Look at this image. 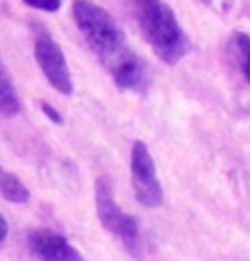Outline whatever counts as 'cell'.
Wrapping results in <instances>:
<instances>
[{"instance_id":"obj_12","label":"cell","mask_w":250,"mask_h":261,"mask_svg":"<svg viewBox=\"0 0 250 261\" xmlns=\"http://www.w3.org/2000/svg\"><path fill=\"white\" fill-rule=\"evenodd\" d=\"M41 109H43V113L49 117V119L53 121V123H57V125H63V115H61L57 109H53L49 103H45V101L41 103Z\"/></svg>"},{"instance_id":"obj_14","label":"cell","mask_w":250,"mask_h":261,"mask_svg":"<svg viewBox=\"0 0 250 261\" xmlns=\"http://www.w3.org/2000/svg\"><path fill=\"white\" fill-rule=\"evenodd\" d=\"M2 174H4V172H2V168H0V175H2Z\"/></svg>"},{"instance_id":"obj_11","label":"cell","mask_w":250,"mask_h":261,"mask_svg":"<svg viewBox=\"0 0 250 261\" xmlns=\"http://www.w3.org/2000/svg\"><path fill=\"white\" fill-rule=\"evenodd\" d=\"M24 4H28L30 8L43 12H57L61 8L63 0H24Z\"/></svg>"},{"instance_id":"obj_1","label":"cell","mask_w":250,"mask_h":261,"mask_svg":"<svg viewBox=\"0 0 250 261\" xmlns=\"http://www.w3.org/2000/svg\"><path fill=\"white\" fill-rule=\"evenodd\" d=\"M131 14L154 55L166 65H176L188 53V37L174 12L163 0H127Z\"/></svg>"},{"instance_id":"obj_7","label":"cell","mask_w":250,"mask_h":261,"mask_svg":"<svg viewBox=\"0 0 250 261\" xmlns=\"http://www.w3.org/2000/svg\"><path fill=\"white\" fill-rule=\"evenodd\" d=\"M108 66L116 86L121 88V90H143V88L147 86L145 66H143V63L139 61V57L135 53L123 51Z\"/></svg>"},{"instance_id":"obj_2","label":"cell","mask_w":250,"mask_h":261,"mask_svg":"<svg viewBox=\"0 0 250 261\" xmlns=\"http://www.w3.org/2000/svg\"><path fill=\"white\" fill-rule=\"evenodd\" d=\"M73 18L90 49L102 61H106V65L116 61L123 51H127L123 30L111 18V14L100 8L98 4L90 0H75Z\"/></svg>"},{"instance_id":"obj_15","label":"cell","mask_w":250,"mask_h":261,"mask_svg":"<svg viewBox=\"0 0 250 261\" xmlns=\"http://www.w3.org/2000/svg\"><path fill=\"white\" fill-rule=\"evenodd\" d=\"M206 2H209V0H206Z\"/></svg>"},{"instance_id":"obj_6","label":"cell","mask_w":250,"mask_h":261,"mask_svg":"<svg viewBox=\"0 0 250 261\" xmlns=\"http://www.w3.org/2000/svg\"><path fill=\"white\" fill-rule=\"evenodd\" d=\"M28 246L39 261H82V255L65 236L47 228L30 232Z\"/></svg>"},{"instance_id":"obj_4","label":"cell","mask_w":250,"mask_h":261,"mask_svg":"<svg viewBox=\"0 0 250 261\" xmlns=\"http://www.w3.org/2000/svg\"><path fill=\"white\" fill-rule=\"evenodd\" d=\"M131 185L143 207L156 208L163 205L164 195L156 177V166L143 141H135L131 148Z\"/></svg>"},{"instance_id":"obj_3","label":"cell","mask_w":250,"mask_h":261,"mask_svg":"<svg viewBox=\"0 0 250 261\" xmlns=\"http://www.w3.org/2000/svg\"><path fill=\"white\" fill-rule=\"evenodd\" d=\"M94 201H96V213H98L100 224L108 230L109 234L118 236L123 242L131 255L141 259V234L137 220L123 213L113 197V185L108 175H102L94 185Z\"/></svg>"},{"instance_id":"obj_9","label":"cell","mask_w":250,"mask_h":261,"mask_svg":"<svg viewBox=\"0 0 250 261\" xmlns=\"http://www.w3.org/2000/svg\"><path fill=\"white\" fill-rule=\"evenodd\" d=\"M0 195L10 203H28L30 201V189L22 184V179L14 174H2L0 175Z\"/></svg>"},{"instance_id":"obj_13","label":"cell","mask_w":250,"mask_h":261,"mask_svg":"<svg viewBox=\"0 0 250 261\" xmlns=\"http://www.w3.org/2000/svg\"><path fill=\"white\" fill-rule=\"evenodd\" d=\"M6 236H8V224H6V220L0 215V242H4Z\"/></svg>"},{"instance_id":"obj_5","label":"cell","mask_w":250,"mask_h":261,"mask_svg":"<svg viewBox=\"0 0 250 261\" xmlns=\"http://www.w3.org/2000/svg\"><path fill=\"white\" fill-rule=\"evenodd\" d=\"M33 53H35V61L41 68L43 76L47 78V82L63 96L73 94L75 84H73V76H71V70H69L61 45L47 32H41L35 37Z\"/></svg>"},{"instance_id":"obj_10","label":"cell","mask_w":250,"mask_h":261,"mask_svg":"<svg viewBox=\"0 0 250 261\" xmlns=\"http://www.w3.org/2000/svg\"><path fill=\"white\" fill-rule=\"evenodd\" d=\"M235 49H237V59H239V65L242 74L246 78V82L250 84V35L242 32L235 33Z\"/></svg>"},{"instance_id":"obj_8","label":"cell","mask_w":250,"mask_h":261,"mask_svg":"<svg viewBox=\"0 0 250 261\" xmlns=\"http://www.w3.org/2000/svg\"><path fill=\"white\" fill-rule=\"evenodd\" d=\"M20 113V99L16 94V88L12 84L8 68L0 57V115L2 117H16Z\"/></svg>"}]
</instances>
